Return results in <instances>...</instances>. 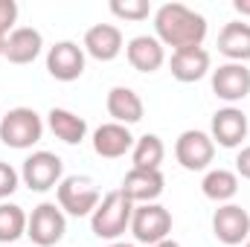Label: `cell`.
Listing matches in <instances>:
<instances>
[{"mask_svg":"<svg viewBox=\"0 0 250 247\" xmlns=\"http://www.w3.org/2000/svg\"><path fill=\"white\" fill-rule=\"evenodd\" d=\"M212 233L224 245H242L250 239V215L236 204H224L212 215Z\"/></svg>","mask_w":250,"mask_h":247,"instance_id":"cell-9","label":"cell"},{"mask_svg":"<svg viewBox=\"0 0 250 247\" xmlns=\"http://www.w3.org/2000/svg\"><path fill=\"white\" fill-rule=\"evenodd\" d=\"M59 206L64 212L82 218V215H93V209L99 206V189L93 186L90 178H64L59 184Z\"/></svg>","mask_w":250,"mask_h":247,"instance_id":"cell-6","label":"cell"},{"mask_svg":"<svg viewBox=\"0 0 250 247\" xmlns=\"http://www.w3.org/2000/svg\"><path fill=\"white\" fill-rule=\"evenodd\" d=\"M62 157L53 151H35L23 160V184L32 192H47L62 184Z\"/></svg>","mask_w":250,"mask_h":247,"instance_id":"cell-7","label":"cell"},{"mask_svg":"<svg viewBox=\"0 0 250 247\" xmlns=\"http://www.w3.org/2000/svg\"><path fill=\"white\" fill-rule=\"evenodd\" d=\"M172 76L178 79V82H198V79H204L207 76V70H209V53L204 50V47H187V50H175L172 53Z\"/></svg>","mask_w":250,"mask_h":247,"instance_id":"cell-18","label":"cell"},{"mask_svg":"<svg viewBox=\"0 0 250 247\" xmlns=\"http://www.w3.org/2000/svg\"><path fill=\"white\" fill-rule=\"evenodd\" d=\"M47 70L59 82H76L84 73V53H82V47L73 44V41H59L47 53Z\"/></svg>","mask_w":250,"mask_h":247,"instance_id":"cell-11","label":"cell"},{"mask_svg":"<svg viewBox=\"0 0 250 247\" xmlns=\"http://www.w3.org/2000/svg\"><path fill=\"white\" fill-rule=\"evenodd\" d=\"M84 50L96 62H114L123 53V32L114 23H96L84 32Z\"/></svg>","mask_w":250,"mask_h":247,"instance_id":"cell-13","label":"cell"},{"mask_svg":"<svg viewBox=\"0 0 250 247\" xmlns=\"http://www.w3.org/2000/svg\"><path fill=\"white\" fill-rule=\"evenodd\" d=\"M108 114L114 117V123L128 128L143 120V99L131 87H114L108 93Z\"/></svg>","mask_w":250,"mask_h":247,"instance_id":"cell-20","label":"cell"},{"mask_svg":"<svg viewBox=\"0 0 250 247\" xmlns=\"http://www.w3.org/2000/svg\"><path fill=\"white\" fill-rule=\"evenodd\" d=\"M163 154V140L157 134H146L134 143V169H160Z\"/></svg>","mask_w":250,"mask_h":247,"instance_id":"cell-22","label":"cell"},{"mask_svg":"<svg viewBox=\"0 0 250 247\" xmlns=\"http://www.w3.org/2000/svg\"><path fill=\"white\" fill-rule=\"evenodd\" d=\"M233 6H236V12H242V15H250V0H236Z\"/></svg>","mask_w":250,"mask_h":247,"instance_id":"cell-29","label":"cell"},{"mask_svg":"<svg viewBox=\"0 0 250 247\" xmlns=\"http://www.w3.org/2000/svg\"><path fill=\"white\" fill-rule=\"evenodd\" d=\"M154 29H157V41L163 47H175V50L201 47V41L207 38V21H204V15L192 12L184 3H166V6H160L157 15H154Z\"/></svg>","mask_w":250,"mask_h":247,"instance_id":"cell-1","label":"cell"},{"mask_svg":"<svg viewBox=\"0 0 250 247\" xmlns=\"http://www.w3.org/2000/svg\"><path fill=\"white\" fill-rule=\"evenodd\" d=\"M131 233L140 245H160L172 233V215L160 204H140L131 215Z\"/></svg>","mask_w":250,"mask_h":247,"instance_id":"cell-4","label":"cell"},{"mask_svg":"<svg viewBox=\"0 0 250 247\" xmlns=\"http://www.w3.org/2000/svg\"><path fill=\"white\" fill-rule=\"evenodd\" d=\"M218 53H224L236 64L250 62V23H242V21L227 23L218 35Z\"/></svg>","mask_w":250,"mask_h":247,"instance_id":"cell-19","label":"cell"},{"mask_svg":"<svg viewBox=\"0 0 250 247\" xmlns=\"http://www.w3.org/2000/svg\"><path fill=\"white\" fill-rule=\"evenodd\" d=\"M26 212L18 204H0V245L18 242L21 236H26Z\"/></svg>","mask_w":250,"mask_h":247,"instance_id":"cell-23","label":"cell"},{"mask_svg":"<svg viewBox=\"0 0 250 247\" xmlns=\"http://www.w3.org/2000/svg\"><path fill=\"white\" fill-rule=\"evenodd\" d=\"M3 44H6V41H3V38H0V56H3Z\"/></svg>","mask_w":250,"mask_h":247,"instance_id":"cell-32","label":"cell"},{"mask_svg":"<svg viewBox=\"0 0 250 247\" xmlns=\"http://www.w3.org/2000/svg\"><path fill=\"white\" fill-rule=\"evenodd\" d=\"M204 195L209 198V201H230L236 192H239V178L233 175V172H227V169H212L207 178H204Z\"/></svg>","mask_w":250,"mask_h":247,"instance_id":"cell-24","label":"cell"},{"mask_svg":"<svg viewBox=\"0 0 250 247\" xmlns=\"http://www.w3.org/2000/svg\"><path fill=\"white\" fill-rule=\"evenodd\" d=\"M120 192L131 204H154L163 195V175L160 169H131Z\"/></svg>","mask_w":250,"mask_h":247,"instance_id":"cell-10","label":"cell"},{"mask_svg":"<svg viewBox=\"0 0 250 247\" xmlns=\"http://www.w3.org/2000/svg\"><path fill=\"white\" fill-rule=\"evenodd\" d=\"M15 21H18V3L15 0H0V38L3 41L12 35Z\"/></svg>","mask_w":250,"mask_h":247,"instance_id":"cell-26","label":"cell"},{"mask_svg":"<svg viewBox=\"0 0 250 247\" xmlns=\"http://www.w3.org/2000/svg\"><path fill=\"white\" fill-rule=\"evenodd\" d=\"M245 137H248V117L239 108H224L212 117V143L236 148Z\"/></svg>","mask_w":250,"mask_h":247,"instance_id":"cell-16","label":"cell"},{"mask_svg":"<svg viewBox=\"0 0 250 247\" xmlns=\"http://www.w3.org/2000/svg\"><path fill=\"white\" fill-rule=\"evenodd\" d=\"M44 123L32 108H12L6 117H0V140L9 148H29L41 140Z\"/></svg>","mask_w":250,"mask_h":247,"instance_id":"cell-3","label":"cell"},{"mask_svg":"<svg viewBox=\"0 0 250 247\" xmlns=\"http://www.w3.org/2000/svg\"><path fill=\"white\" fill-rule=\"evenodd\" d=\"M111 12L117 18H123V21H146L148 12H151V6L146 0H114Z\"/></svg>","mask_w":250,"mask_h":247,"instance_id":"cell-25","label":"cell"},{"mask_svg":"<svg viewBox=\"0 0 250 247\" xmlns=\"http://www.w3.org/2000/svg\"><path fill=\"white\" fill-rule=\"evenodd\" d=\"M64 230H67V221H64L62 206H56V204L35 206L32 215H29V221H26V236L32 239V245H38V247L59 245Z\"/></svg>","mask_w":250,"mask_h":247,"instance_id":"cell-5","label":"cell"},{"mask_svg":"<svg viewBox=\"0 0 250 247\" xmlns=\"http://www.w3.org/2000/svg\"><path fill=\"white\" fill-rule=\"evenodd\" d=\"M111 247H134V245H123V242H117V245H111Z\"/></svg>","mask_w":250,"mask_h":247,"instance_id":"cell-31","label":"cell"},{"mask_svg":"<svg viewBox=\"0 0 250 247\" xmlns=\"http://www.w3.org/2000/svg\"><path fill=\"white\" fill-rule=\"evenodd\" d=\"M131 215H134V204L117 189L99 201V206L90 215V227L99 239H120L131 227Z\"/></svg>","mask_w":250,"mask_h":247,"instance_id":"cell-2","label":"cell"},{"mask_svg":"<svg viewBox=\"0 0 250 247\" xmlns=\"http://www.w3.org/2000/svg\"><path fill=\"white\" fill-rule=\"evenodd\" d=\"M125 53H128L131 67L140 70V73H154V70H160V64L166 62L163 44H160L157 38H151V35H137V38H131L128 47H125Z\"/></svg>","mask_w":250,"mask_h":247,"instance_id":"cell-17","label":"cell"},{"mask_svg":"<svg viewBox=\"0 0 250 247\" xmlns=\"http://www.w3.org/2000/svg\"><path fill=\"white\" fill-rule=\"evenodd\" d=\"M131 148H134V137H131V131L125 125L105 123L93 131V151L99 157L114 160V157H123L125 151H131Z\"/></svg>","mask_w":250,"mask_h":247,"instance_id":"cell-15","label":"cell"},{"mask_svg":"<svg viewBox=\"0 0 250 247\" xmlns=\"http://www.w3.org/2000/svg\"><path fill=\"white\" fill-rule=\"evenodd\" d=\"M212 90L218 99L224 102H239L250 93V70L245 64H221L215 73H212Z\"/></svg>","mask_w":250,"mask_h":247,"instance_id":"cell-12","label":"cell"},{"mask_svg":"<svg viewBox=\"0 0 250 247\" xmlns=\"http://www.w3.org/2000/svg\"><path fill=\"white\" fill-rule=\"evenodd\" d=\"M154 247H181V245H178V242H172V239H163L160 245H154Z\"/></svg>","mask_w":250,"mask_h":247,"instance_id":"cell-30","label":"cell"},{"mask_svg":"<svg viewBox=\"0 0 250 247\" xmlns=\"http://www.w3.org/2000/svg\"><path fill=\"white\" fill-rule=\"evenodd\" d=\"M212 154H215V143L209 134L204 131H184L175 143V157L178 163L189 169V172H201L212 163Z\"/></svg>","mask_w":250,"mask_h":247,"instance_id":"cell-8","label":"cell"},{"mask_svg":"<svg viewBox=\"0 0 250 247\" xmlns=\"http://www.w3.org/2000/svg\"><path fill=\"white\" fill-rule=\"evenodd\" d=\"M41 47H44V38L38 29L18 26V29H12V35L3 44V56L12 64H32L41 56Z\"/></svg>","mask_w":250,"mask_h":247,"instance_id":"cell-14","label":"cell"},{"mask_svg":"<svg viewBox=\"0 0 250 247\" xmlns=\"http://www.w3.org/2000/svg\"><path fill=\"white\" fill-rule=\"evenodd\" d=\"M236 172H239L242 178H248V181H250V145L239 151V157H236Z\"/></svg>","mask_w":250,"mask_h":247,"instance_id":"cell-28","label":"cell"},{"mask_svg":"<svg viewBox=\"0 0 250 247\" xmlns=\"http://www.w3.org/2000/svg\"><path fill=\"white\" fill-rule=\"evenodd\" d=\"M15 189H18V172H15L9 163H3V160H0V201H3V198H9Z\"/></svg>","mask_w":250,"mask_h":247,"instance_id":"cell-27","label":"cell"},{"mask_svg":"<svg viewBox=\"0 0 250 247\" xmlns=\"http://www.w3.org/2000/svg\"><path fill=\"white\" fill-rule=\"evenodd\" d=\"M245 247H250V239H248V245H245Z\"/></svg>","mask_w":250,"mask_h":247,"instance_id":"cell-33","label":"cell"},{"mask_svg":"<svg viewBox=\"0 0 250 247\" xmlns=\"http://www.w3.org/2000/svg\"><path fill=\"white\" fill-rule=\"evenodd\" d=\"M50 131H53L62 143L76 145V143L84 140L87 123H84L82 117H76L73 111H67V108H53V111H50Z\"/></svg>","mask_w":250,"mask_h":247,"instance_id":"cell-21","label":"cell"}]
</instances>
